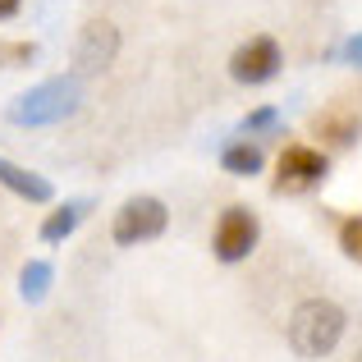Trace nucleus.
Returning a JSON list of instances; mask_svg holds the SVG:
<instances>
[{
  "label": "nucleus",
  "instance_id": "5",
  "mask_svg": "<svg viewBox=\"0 0 362 362\" xmlns=\"http://www.w3.org/2000/svg\"><path fill=\"white\" fill-rule=\"evenodd\" d=\"M280 64H284V55H280V42H275V37H247L239 51L230 55V78L257 88V83H271L275 74H280Z\"/></svg>",
  "mask_w": 362,
  "mask_h": 362
},
{
  "label": "nucleus",
  "instance_id": "13",
  "mask_svg": "<svg viewBox=\"0 0 362 362\" xmlns=\"http://www.w3.org/2000/svg\"><path fill=\"white\" fill-rule=\"evenodd\" d=\"M339 247H344L349 262L362 266V216H349V221L339 225Z\"/></svg>",
  "mask_w": 362,
  "mask_h": 362
},
{
  "label": "nucleus",
  "instance_id": "3",
  "mask_svg": "<svg viewBox=\"0 0 362 362\" xmlns=\"http://www.w3.org/2000/svg\"><path fill=\"white\" fill-rule=\"evenodd\" d=\"M165 225H170V211H165V202L160 197H147V193H138V197H129V202L115 211V225H110V239H115L119 247H138V243H151V239H160L165 234Z\"/></svg>",
  "mask_w": 362,
  "mask_h": 362
},
{
  "label": "nucleus",
  "instance_id": "17",
  "mask_svg": "<svg viewBox=\"0 0 362 362\" xmlns=\"http://www.w3.org/2000/svg\"><path fill=\"white\" fill-rule=\"evenodd\" d=\"M354 362H362V354H358V358H354Z\"/></svg>",
  "mask_w": 362,
  "mask_h": 362
},
{
  "label": "nucleus",
  "instance_id": "2",
  "mask_svg": "<svg viewBox=\"0 0 362 362\" xmlns=\"http://www.w3.org/2000/svg\"><path fill=\"white\" fill-rule=\"evenodd\" d=\"M74 110H78V83L51 78V83H42V88L23 92V97L9 106V119L14 124H55V119L74 115Z\"/></svg>",
  "mask_w": 362,
  "mask_h": 362
},
{
  "label": "nucleus",
  "instance_id": "10",
  "mask_svg": "<svg viewBox=\"0 0 362 362\" xmlns=\"http://www.w3.org/2000/svg\"><path fill=\"white\" fill-rule=\"evenodd\" d=\"M221 165L230 170V175H239V179H252V175H262L266 156H262V147H257V142L239 138V142H230V147L221 151Z\"/></svg>",
  "mask_w": 362,
  "mask_h": 362
},
{
  "label": "nucleus",
  "instance_id": "8",
  "mask_svg": "<svg viewBox=\"0 0 362 362\" xmlns=\"http://www.w3.org/2000/svg\"><path fill=\"white\" fill-rule=\"evenodd\" d=\"M0 184L9 188V193H18V197H28V202H51L55 197V188H51V179H42V175H33V170H23V165H14V160H5L0 156Z\"/></svg>",
  "mask_w": 362,
  "mask_h": 362
},
{
  "label": "nucleus",
  "instance_id": "14",
  "mask_svg": "<svg viewBox=\"0 0 362 362\" xmlns=\"http://www.w3.org/2000/svg\"><path fill=\"white\" fill-rule=\"evenodd\" d=\"M271 129H280V110H271V106L252 110V115L243 119V133H247V138H252V133H271Z\"/></svg>",
  "mask_w": 362,
  "mask_h": 362
},
{
  "label": "nucleus",
  "instance_id": "15",
  "mask_svg": "<svg viewBox=\"0 0 362 362\" xmlns=\"http://www.w3.org/2000/svg\"><path fill=\"white\" fill-rule=\"evenodd\" d=\"M335 55H339V60H349L354 69H362V33H354V37H349V42L335 51Z\"/></svg>",
  "mask_w": 362,
  "mask_h": 362
},
{
  "label": "nucleus",
  "instance_id": "16",
  "mask_svg": "<svg viewBox=\"0 0 362 362\" xmlns=\"http://www.w3.org/2000/svg\"><path fill=\"white\" fill-rule=\"evenodd\" d=\"M18 14V0H0V18H14Z\"/></svg>",
  "mask_w": 362,
  "mask_h": 362
},
{
  "label": "nucleus",
  "instance_id": "7",
  "mask_svg": "<svg viewBox=\"0 0 362 362\" xmlns=\"http://www.w3.org/2000/svg\"><path fill=\"white\" fill-rule=\"evenodd\" d=\"M115 51H119V33H115V23H106V18H92L88 28H83V37H78V74H101L110 60H115Z\"/></svg>",
  "mask_w": 362,
  "mask_h": 362
},
{
  "label": "nucleus",
  "instance_id": "12",
  "mask_svg": "<svg viewBox=\"0 0 362 362\" xmlns=\"http://www.w3.org/2000/svg\"><path fill=\"white\" fill-rule=\"evenodd\" d=\"M51 262H28L23 271H18V293H23L28 303H42L46 293H51Z\"/></svg>",
  "mask_w": 362,
  "mask_h": 362
},
{
  "label": "nucleus",
  "instance_id": "4",
  "mask_svg": "<svg viewBox=\"0 0 362 362\" xmlns=\"http://www.w3.org/2000/svg\"><path fill=\"white\" fill-rule=\"evenodd\" d=\"M257 239H262V221H257V211H247V206H225L221 221H216V257L221 262H243V257H252Z\"/></svg>",
  "mask_w": 362,
  "mask_h": 362
},
{
  "label": "nucleus",
  "instance_id": "6",
  "mask_svg": "<svg viewBox=\"0 0 362 362\" xmlns=\"http://www.w3.org/2000/svg\"><path fill=\"white\" fill-rule=\"evenodd\" d=\"M326 170H330L326 151L293 142V147L280 151V179H275V193H308V188H317L321 179H326Z\"/></svg>",
  "mask_w": 362,
  "mask_h": 362
},
{
  "label": "nucleus",
  "instance_id": "11",
  "mask_svg": "<svg viewBox=\"0 0 362 362\" xmlns=\"http://www.w3.org/2000/svg\"><path fill=\"white\" fill-rule=\"evenodd\" d=\"M88 206H92L88 197H78V202H64L60 211H51V216L42 221V239H46V243H60V239H69V234L78 230V221L88 216Z\"/></svg>",
  "mask_w": 362,
  "mask_h": 362
},
{
  "label": "nucleus",
  "instance_id": "9",
  "mask_svg": "<svg viewBox=\"0 0 362 362\" xmlns=\"http://www.w3.org/2000/svg\"><path fill=\"white\" fill-rule=\"evenodd\" d=\"M312 129L321 133V138H330L335 147H349V142H358V133H362V124H358V115L354 110H321L317 119H312Z\"/></svg>",
  "mask_w": 362,
  "mask_h": 362
},
{
  "label": "nucleus",
  "instance_id": "1",
  "mask_svg": "<svg viewBox=\"0 0 362 362\" xmlns=\"http://www.w3.org/2000/svg\"><path fill=\"white\" fill-rule=\"evenodd\" d=\"M344 308L330 298H303L289 312V344L298 358H326L344 339Z\"/></svg>",
  "mask_w": 362,
  "mask_h": 362
}]
</instances>
